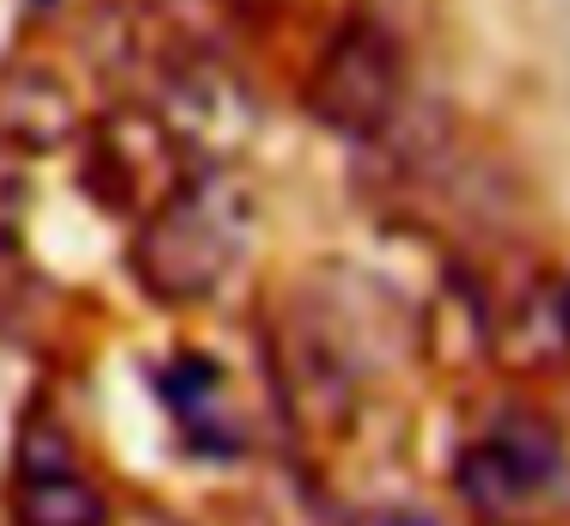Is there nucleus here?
Wrapping results in <instances>:
<instances>
[{
	"label": "nucleus",
	"instance_id": "nucleus-1",
	"mask_svg": "<svg viewBox=\"0 0 570 526\" xmlns=\"http://www.w3.org/2000/svg\"><path fill=\"white\" fill-rule=\"evenodd\" d=\"M227 257H234V239H227V227L203 202H166V215L136 245L141 281L154 294H166V300H197V294H209L222 281Z\"/></svg>",
	"mask_w": 570,
	"mask_h": 526
},
{
	"label": "nucleus",
	"instance_id": "nucleus-2",
	"mask_svg": "<svg viewBox=\"0 0 570 526\" xmlns=\"http://www.w3.org/2000/svg\"><path fill=\"white\" fill-rule=\"evenodd\" d=\"M399 98V56L381 31L356 24L332 43L320 68V86H313V105H320L325 122L337 129H381L386 110Z\"/></svg>",
	"mask_w": 570,
	"mask_h": 526
},
{
	"label": "nucleus",
	"instance_id": "nucleus-3",
	"mask_svg": "<svg viewBox=\"0 0 570 526\" xmlns=\"http://www.w3.org/2000/svg\"><path fill=\"white\" fill-rule=\"evenodd\" d=\"M105 520H111V508L92 489V477L68 459L62 435L50 447L26 440L13 477V526H105Z\"/></svg>",
	"mask_w": 570,
	"mask_h": 526
},
{
	"label": "nucleus",
	"instance_id": "nucleus-4",
	"mask_svg": "<svg viewBox=\"0 0 570 526\" xmlns=\"http://www.w3.org/2000/svg\"><path fill=\"white\" fill-rule=\"evenodd\" d=\"M381 526H430V520H423V514H386Z\"/></svg>",
	"mask_w": 570,
	"mask_h": 526
}]
</instances>
